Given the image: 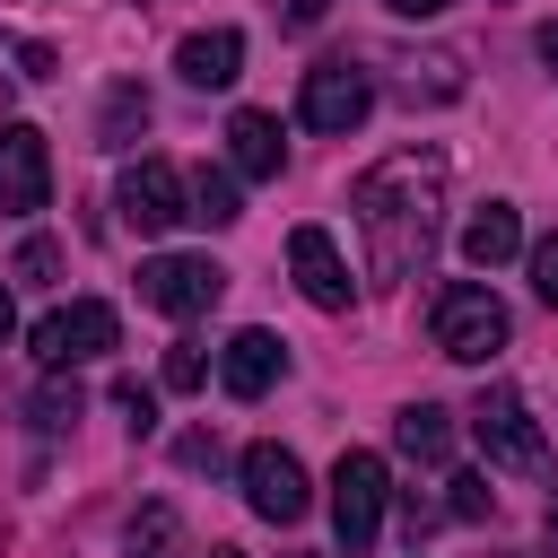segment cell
Segmentation results:
<instances>
[{"label": "cell", "mask_w": 558, "mask_h": 558, "mask_svg": "<svg viewBox=\"0 0 558 558\" xmlns=\"http://www.w3.org/2000/svg\"><path fill=\"white\" fill-rule=\"evenodd\" d=\"M244 506H253L262 523H296V514L314 506L305 462H296L288 445H244Z\"/></svg>", "instance_id": "obj_9"}, {"label": "cell", "mask_w": 558, "mask_h": 558, "mask_svg": "<svg viewBox=\"0 0 558 558\" xmlns=\"http://www.w3.org/2000/svg\"><path fill=\"white\" fill-rule=\"evenodd\" d=\"M52 201V148L35 122H0V218H35Z\"/></svg>", "instance_id": "obj_8"}, {"label": "cell", "mask_w": 558, "mask_h": 558, "mask_svg": "<svg viewBox=\"0 0 558 558\" xmlns=\"http://www.w3.org/2000/svg\"><path fill=\"white\" fill-rule=\"evenodd\" d=\"M532 296L558 314V235H541V244H532Z\"/></svg>", "instance_id": "obj_25"}, {"label": "cell", "mask_w": 558, "mask_h": 558, "mask_svg": "<svg viewBox=\"0 0 558 558\" xmlns=\"http://www.w3.org/2000/svg\"><path fill=\"white\" fill-rule=\"evenodd\" d=\"M9 270H17V279H26V288H52V270H61V253H52V244H44V235H26V244H17V262H9Z\"/></svg>", "instance_id": "obj_23"}, {"label": "cell", "mask_w": 558, "mask_h": 558, "mask_svg": "<svg viewBox=\"0 0 558 558\" xmlns=\"http://www.w3.org/2000/svg\"><path fill=\"white\" fill-rule=\"evenodd\" d=\"M174 70H183V87H235V70H244V35H235V26H201V35L174 44Z\"/></svg>", "instance_id": "obj_13"}, {"label": "cell", "mask_w": 558, "mask_h": 558, "mask_svg": "<svg viewBox=\"0 0 558 558\" xmlns=\"http://www.w3.org/2000/svg\"><path fill=\"white\" fill-rule=\"evenodd\" d=\"M113 201H122V227H140V235H166V227H183V174H174L166 157H131Z\"/></svg>", "instance_id": "obj_10"}, {"label": "cell", "mask_w": 558, "mask_h": 558, "mask_svg": "<svg viewBox=\"0 0 558 558\" xmlns=\"http://www.w3.org/2000/svg\"><path fill=\"white\" fill-rule=\"evenodd\" d=\"M384 497H392L384 453L349 445V453L331 462V523H340V549H349V558H366V549H375V532H384Z\"/></svg>", "instance_id": "obj_4"}, {"label": "cell", "mask_w": 558, "mask_h": 558, "mask_svg": "<svg viewBox=\"0 0 558 558\" xmlns=\"http://www.w3.org/2000/svg\"><path fill=\"white\" fill-rule=\"evenodd\" d=\"M174 462H183V471H218V436H201V427H192V436L174 445Z\"/></svg>", "instance_id": "obj_27"}, {"label": "cell", "mask_w": 558, "mask_h": 558, "mask_svg": "<svg viewBox=\"0 0 558 558\" xmlns=\"http://www.w3.org/2000/svg\"><path fill=\"white\" fill-rule=\"evenodd\" d=\"M541 61H549V70H558V26H541Z\"/></svg>", "instance_id": "obj_30"}, {"label": "cell", "mask_w": 558, "mask_h": 558, "mask_svg": "<svg viewBox=\"0 0 558 558\" xmlns=\"http://www.w3.org/2000/svg\"><path fill=\"white\" fill-rule=\"evenodd\" d=\"M366 113H375V78H366L357 61H314V70H305V87H296V122H305V131L349 140Z\"/></svg>", "instance_id": "obj_5"}, {"label": "cell", "mask_w": 558, "mask_h": 558, "mask_svg": "<svg viewBox=\"0 0 558 558\" xmlns=\"http://www.w3.org/2000/svg\"><path fill=\"white\" fill-rule=\"evenodd\" d=\"M471 436H480V453H488L497 471H523V480L549 471V436L532 427V410H523L514 384H488V392L471 401Z\"/></svg>", "instance_id": "obj_3"}, {"label": "cell", "mask_w": 558, "mask_h": 558, "mask_svg": "<svg viewBox=\"0 0 558 558\" xmlns=\"http://www.w3.org/2000/svg\"><path fill=\"white\" fill-rule=\"evenodd\" d=\"M279 375H288V340H279V331H262V323H253V331H235V340L218 349V384H227L235 401H262Z\"/></svg>", "instance_id": "obj_12"}, {"label": "cell", "mask_w": 558, "mask_h": 558, "mask_svg": "<svg viewBox=\"0 0 558 558\" xmlns=\"http://www.w3.org/2000/svg\"><path fill=\"white\" fill-rule=\"evenodd\" d=\"M392 445H401L410 462H445V453H453V410H436V401H410V410L392 418Z\"/></svg>", "instance_id": "obj_16"}, {"label": "cell", "mask_w": 558, "mask_h": 558, "mask_svg": "<svg viewBox=\"0 0 558 558\" xmlns=\"http://www.w3.org/2000/svg\"><path fill=\"white\" fill-rule=\"evenodd\" d=\"M183 218H192V227H235V218H244V201H235V174L201 166V174L183 183Z\"/></svg>", "instance_id": "obj_17"}, {"label": "cell", "mask_w": 558, "mask_h": 558, "mask_svg": "<svg viewBox=\"0 0 558 558\" xmlns=\"http://www.w3.org/2000/svg\"><path fill=\"white\" fill-rule=\"evenodd\" d=\"M9 323H17V305H9V288H0V340H9Z\"/></svg>", "instance_id": "obj_31"}, {"label": "cell", "mask_w": 558, "mask_h": 558, "mask_svg": "<svg viewBox=\"0 0 558 558\" xmlns=\"http://www.w3.org/2000/svg\"><path fill=\"white\" fill-rule=\"evenodd\" d=\"M113 340H122L113 305H105V296H78V305H52V314L35 323V340H26V349H35V366H44V375H61V366H78V357H105Z\"/></svg>", "instance_id": "obj_7"}, {"label": "cell", "mask_w": 558, "mask_h": 558, "mask_svg": "<svg viewBox=\"0 0 558 558\" xmlns=\"http://www.w3.org/2000/svg\"><path fill=\"white\" fill-rule=\"evenodd\" d=\"M279 17H288V26H323V17H331V0H288Z\"/></svg>", "instance_id": "obj_28"}, {"label": "cell", "mask_w": 558, "mask_h": 558, "mask_svg": "<svg viewBox=\"0 0 558 558\" xmlns=\"http://www.w3.org/2000/svg\"><path fill=\"white\" fill-rule=\"evenodd\" d=\"M401 70H410V78H401V96H410V105H418V96H427V105L462 96V52H418V61H401Z\"/></svg>", "instance_id": "obj_18"}, {"label": "cell", "mask_w": 558, "mask_h": 558, "mask_svg": "<svg viewBox=\"0 0 558 558\" xmlns=\"http://www.w3.org/2000/svg\"><path fill=\"white\" fill-rule=\"evenodd\" d=\"M113 410L131 418V436H148V427H157V392H148V384H113Z\"/></svg>", "instance_id": "obj_24"}, {"label": "cell", "mask_w": 558, "mask_h": 558, "mask_svg": "<svg viewBox=\"0 0 558 558\" xmlns=\"http://www.w3.org/2000/svg\"><path fill=\"white\" fill-rule=\"evenodd\" d=\"M209 558H244V549H209Z\"/></svg>", "instance_id": "obj_32"}, {"label": "cell", "mask_w": 558, "mask_h": 558, "mask_svg": "<svg viewBox=\"0 0 558 558\" xmlns=\"http://www.w3.org/2000/svg\"><path fill=\"white\" fill-rule=\"evenodd\" d=\"M427 331H436V349H445L453 366H488V357L506 349V305H497V288H480V279H453V288H436V314H427Z\"/></svg>", "instance_id": "obj_2"}, {"label": "cell", "mask_w": 558, "mask_h": 558, "mask_svg": "<svg viewBox=\"0 0 558 558\" xmlns=\"http://www.w3.org/2000/svg\"><path fill=\"white\" fill-rule=\"evenodd\" d=\"M288 270H296L305 305H323V314H349L357 279H349V262H340V244H331L323 227H296V235H288Z\"/></svg>", "instance_id": "obj_11"}, {"label": "cell", "mask_w": 558, "mask_h": 558, "mask_svg": "<svg viewBox=\"0 0 558 558\" xmlns=\"http://www.w3.org/2000/svg\"><path fill=\"white\" fill-rule=\"evenodd\" d=\"M26 410H35V427H44V436H61V427L78 418V384H61V375H52V384H44Z\"/></svg>", "instance_id": "obj_21"}, {"label": "cell", "mask_w": 558, "mask_h": 558, "mask_svg": "<svg viewBox=\"0 0 558 558\" xmlns=\"http://www.w3.org/2000/svg\"><path fill=\"white\" fill-rule=\"evenodd\" d=\"M140 131H148V96H140L131 78H122V87L105 96V113H96V148H131Z\"/></svg>", "instance_id": "obj_19"}, {"label": "cell", "mask_w": 558, "mask_h": 558, "mask_svg": "<svg viewBox=\"0 0 558 558\" xmlns=\"http://www.w3.org/2000/svg\"><path fill=\"white\" fill-rule=\"evenodd\" d=\"M384 9H392V17H436L445 0H384Z\"/></svg>", "instance_id": "obj_29"}, {"label": "cell", "mask_w": 558, "mask_h": 558, "mask_svg": "<svg viewBox=\"0 0 558 558\" xmlns=\"http://www.w3.org/2000/svg\"><path fill=\"white\" fill-rule=\"evenodd\" d=\"M122 549H131V558H183V514H174V506H140Z\"/></svg>", "instance_id": "obj_20"}, {"label": "cell", "mask_w": 558, "mask_h": 558, "mask_svg": "<svg viewBox=\"0 0 558 558\" xmlns=\"http://www.w3.org/2000/svg\"><path fill=\"white\" fill-rule=\"evenodd\" d=\"M201 375H209L201 340H174V349H166V392H201Z\"/></svg>", "instance_id": "obj_22"}, {"label": "cell", "mask_w": 558, "mask_h": 558, "mask_svg": "<svg viewBox=\"0 0 558 558\" xmlns=\"http://www.w3.org/2000/svg\"><path fill=\"white\" fill-rule=\"evenodd\" d=\"M349 218L366 235V279L401 288L410 270H427L436 227H445V148H392L349 183Z\"/></svg>", "instance_id": "obj_1"}, {"label": "cell", "mask_w": 558, "mask_h": 558, "mask_svg": "<svg viewBox=\"0 0 558 558\" xmlns=\"http://www.w3.org/2000/svg\"><path fill=\"white\" fill-rule=\"evenodd\" d=\"M514 253H523L514 201H480V209L462 218V262H471V270H497V262H514Z\"/></svg>", "instance_id": "obj_14"}, {"label": "cell", "mask_w": 558, "mask_h": 558, "mask_svg": "<svg viewBox=\"0 0 558 558\" xmlns=\"http://www.w3.org/2000/svg\"><path fill=\"white\" fill-rule=\"evenodd\" d=\"M218 296H227V270H218L209 253H148V262H140V305H157V314H174V323L209 314Z\"/></svg>", "instance_id": "obj_6"}, {"label": "cell", "mask_w": 558, "mask_h": 558, "mask_svg": "<svg viewBox=\"0 0 558 558\" xmlns=\"http://www.w3.org/2000/svg\"><path fill=\"white\" fill-rule=\"evenodd\" d=\"M445 488H453V514H462V523H480V514H488V506H497V497H488V480H480V471H462V480H445Z\"/></svg>", "instance_id": "obj_26"}, {"label": "cell", "mask_w": 558, "mask_h": 558, "mask_svg": "<svg viewBox=\"0 0 558 558\" xmlns=\"http://www.w3.org/2000/svg\"><path fill=\"white\" fill-rule=\"evenodd\" d=\"M227 157H235V174L270 183V174L288 166V140H279V122H270V113H253V105H244V113L227 122Z\"/></svg>", "instance_id": "obj_15"}]
</instances>
